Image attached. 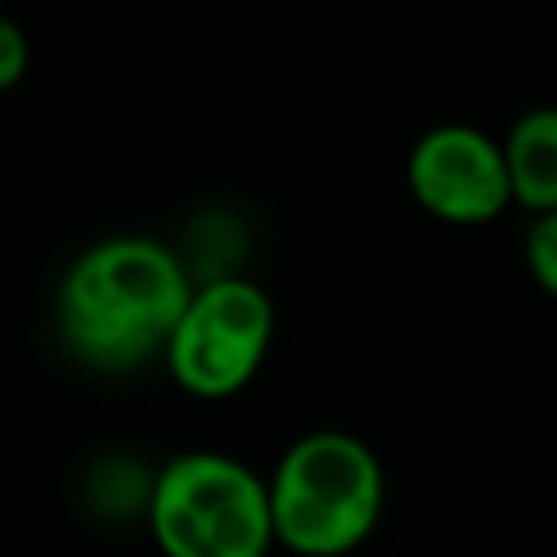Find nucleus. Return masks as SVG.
I'll list each match as a JSON object with an SVG mask.
<instances>
[{
  "label": "nucleus",
  "instance_id": "1",
  "mask_svg": "<svg viewBox=\"0 0 557 557\" xmlns=\"http://www.w3.org/2000/svg\"><path fill=\"white\" fill-rule=\"evenodd\" d=\"M196 287L174 248L148 235L91 244L57 287L65 348L100 370H131L165 352Z\"/></svg>",
  "mask_w": 557,
  "mask_h": 557
},
{
  "label": "nucleus",
  "instance_id": "2",
  "mask_svg": "<svg viewBox=\"0 0 557 557\" xmlns=\"http://www.w3.org/2000/svg\"><path fill=\"white\" fill-rule=\"evenodd\" d=\"M274 540L300 557L352 553L383 513V466L348 431H309L270 479Z\"/></svg>",
  "mask_w": 557,
  "mask_h": 557
},
{
  "label": "nucleus",
  "instance_id": "3",
  "mask_svg": "<svg viewBox=\"0 0 557 557\" xmlns=\"http://www.w3.org/2000/svg\"><path fill=\"white\" fill-rule=\"evenodd\" d=\"M148 527L165 557H265L270 483L226 453H183L148 483Z\"/></svg>",
  "mask_w": 557,
  "mask_h": 557
},
{
  "label": "nucleus",
  "instance_id": "4",
  "mask_svg": "<svg viewBox=\"0 0 557 557\" xmlns=\"http://www.w3.org/2000/svg\"><path fill=\"white\" fill-rule=\"evenodd\" d=\"M274 335V305L252 278H209L196 287L170 348V374L183 392L222 400L252 383Z\"/></svg>",
  "mask_w": 557,
  "mask_h": 557
},
{
  "label": "nucleus",
  "instance_id": "5",
  "mask_svg": "<svg viewBox=\"0 0 557 557\" xmlns=\"http://www.w3.org/2000/svg\"><path fill=\"white\" fill-rule=\"evenodd\" d=\"M413 200L453 226H479L500 218L505 205H513V183L505 165L500 139H492L479 126L444 122L418 135L405 165Z\"/></svg>",
  "mask_w": 557,
  "mask_h": 557
},
{
  "label": "nucleus",
  "instance_id": "6",
  "mask_svg": "<svg viewBox=\"0 0 557 557\" xmlns=\"http://www.w3.org/2000/svg\"><path fill=\"white\" fill-rule=\"evenodd\" d=\"M513 205L531 209V218L557 209V104H531L513 117L500 139Z\"/></svg>",
  "mask_w": 557,
  "mask_h": 557
},
{
  "label": "nucleus",
  "instance_id": "7",
  "mask_svg": "<svg viewBox=\"0 0 557 557\" xmlns=\"http://www.w3.org/2000/svg\"><path fill=\"white\" fill-rule=\"evenodd\" d=\"M522 257H527L531 278H535L548 296H557V209H553V213L531 218V226H527V244H522Z\"/></svg>",
  "mask_w": 557,
  "mask_h": 557
},
{
  "label": "nucleus",
  "instance_id": "8",
  "mask_svg": "<svg viewBox=\"0 0 557 557\" xmlns=\"http://www.w3.org/2000/svg\"><path fill=\"white\" fill-rule=\"evenodd\" d=\"M30 65V44L13 17L0 13V91H9Z\"/></svg>",
  "mask_w": 557,
  "mask_h": 557
}]
</instances>
